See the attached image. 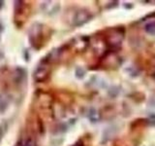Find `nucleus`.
<instances>
[{
	"mask_svg": "<svg viewBox=\"0 0 155 146\" xmlns=\"http://www.w3.org/2000/svg\"><path fill=\"white\" fill-rule=\"evenodd\" d=\"M153 78H154V80H155V71L153 72Z\"/></svg>",
	"mask_w": 155,
	"mask_h": 146,
	"instance_id": "nucleus-2",
	"label": "nucleus"
},
{
	"mask_svg": "<svg viewBox=\"0 0 155 146\" xmlns=\"http://www.w3.org/2000/svg\"><path fill=\"white\" fill-rule=\"evenodd\" d=\"M144 30L147 31L148 34H151L154 35L155 34V22H149L145 24L144 26Z\"/></svg>",
	"mask_w": 155,
	"mask_h": 146,
	"instance_id": "nucleus-1",
	"label": "nucleus"
}]
</instances>
